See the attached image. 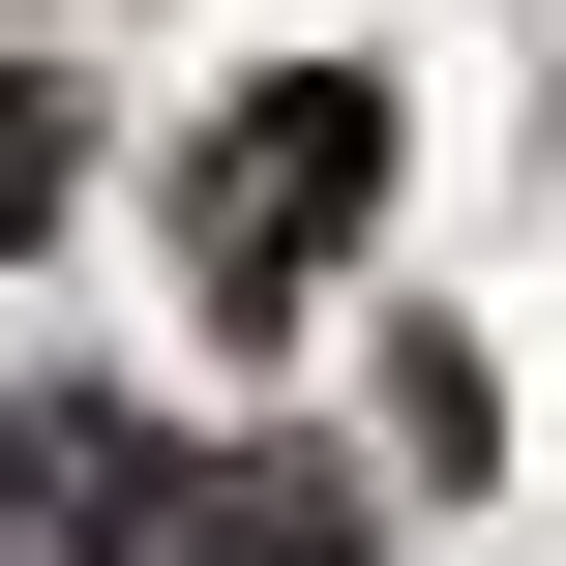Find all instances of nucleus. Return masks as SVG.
Listing matches in <instances>:
<instances>
[{
    "label": "nucleus",
    "instance_id": "nucleus-3",
    "mask_svg": "<svg viewBox=\"0 0 566 566\" xmlns=\"http://www.w3.org/2000/svg\"><path fill=\"white\" fill-rule=\"evenodd\" d=\"M149 566H358V448H209L149 507Z\"/></svg>",
    "mask_w": 566,
    "mask_h": 566
},
{
    "label": "nucleus",
    "instance_id": "nucleus-1",
    "mask_svg": "<svg viewBox=\"0 0 566 566\" xmlns=\"http://www.w3.org/2000/svg\"><path fill=\"white\" fill-rule=\"evenodd\" d=\"M358 209H388V60H269V90L179 149V298H209V328H298Z\"/></svg>",
    "mask_w": 566,
    "mask_h": 566
},
{
    "label": "nucleus",
    "instance_id": "nucleus-2",
    "mask_svg": "<svg viewBox=\"0 0 566 566\" xmlns=\"http://www.w3.org/2000/svg\"><path fill=\"white\" fill-rule=\"evenodd\" d=\"M149 507H179V478H149V418H90V388H30V418H0V566H149Z\"/></svg>",
    "mask_w": 566,
    "mask_h": 566
}]
</instances>
